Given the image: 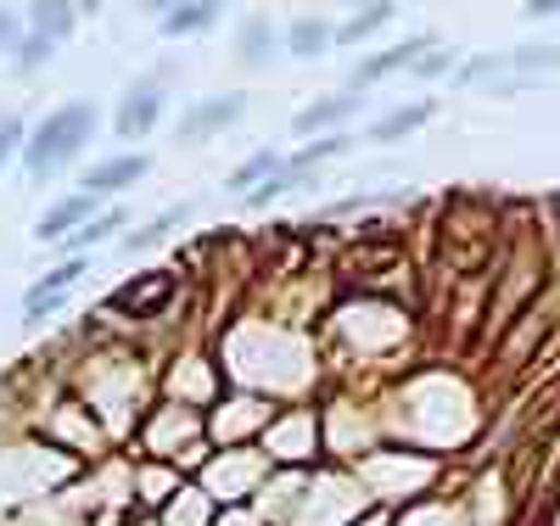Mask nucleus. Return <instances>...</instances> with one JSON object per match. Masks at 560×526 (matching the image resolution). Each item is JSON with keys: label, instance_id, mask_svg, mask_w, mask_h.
I'll list each match as a JSON object with an SVG mask.
<instances>
[{"label": "nucleus", "instance_id": "f257e3e1", "mask_svg": "<svg viewBox=\"0 0 560 526\" xmlns=\"http://www.w3.org/2000/svg\"><path fill=\"white\" fill-rule=\"evenodd\" d=\"M90 135H96V107H90V102H68L57 113H45L39 129H34V140H28V152H23L28 157V174L34 179L57 174L62 163H73L90 147Z\"/></svg>", "mask_w": 560, "mask_h": 526}, {"label": "nucleus", "instance_id": "f03ea898", "mask_svg": "<svg viewBox=\"0 0 560 526\" xmlns=\"http://www.w3.org/2000/svg\"><path fill=\"white\" fill-rule=\"evenodd\" d=\"M174 68H158V73H147L140 84H129V95L118 102V135L124 140H140L152 124H158V113H163V79H168Z\"/></svg>", "mask_w": 560, "mask_h": 526}, {"label": "nucleus", "instance_id": "7ed1b4c3", "mask_svg": "<svg viewBox=\"0 0 560 526\" xmlns=\"http://www.w3.org/2000/svg\"><path fill=\"white\" fill-rule=\"evenodd\" d=\"M242 113H247V95H208V102L179 113V140H208L213 129L236 124Z\"/></svg>", "mask_w": 560, "mask_h": 526}, {"label": "nucleus", "instance_id": "20e7f679", "mask_svg": "<svg viewBox=\"0 0 560 526\" xmlns=\"http://www.w3.org/2000/svg\"><path fill=\"white\" fill-rule=\"evenodd\" d=\"M420 51H432V34H415V39L393 45V51L364 57V62L353 68V95H359V90H370V84H382V79H387V73H398V68H415V62H420Z\"/></svg>", "mask_w": 560, "mask_h": 526}, {"label": "nucleus", "instance_id": "39448f33", "mask_svg": "<svg viewBox=\"0 0 560 526\" xmlns=\"http://www.w3.org/2000/svg\"><path fill=\"white\" fill-rule=\"evenodd\" d=\"M79 274H84V264L73 258V264L51 269L45 280H34V285H28V297H23V319H28V325H39L45 314H57V308H62V297L79 285Z\"/></svg>", "mask_w": 560, "mask_h": 526}, {"label": "nucleus", "instance_id": "423d86ee", "mask_svg": "<svg viewBox=\"0 0 560 526\" xmlns=\"http://www.w3.org/2000/svg\"><path fill=\"white\" fill-rule=\"evenodd\" d=\"M147 168H152V163L140 157V152H135V157H107V163H96V168L84 174V190H90V197H118L124 185L147 179Z\"/></svg>", "mask_w": 560, "mask_h": 526}, {"label": "nucleus", "instance_id": "0eeeda50", "mask_svg": "<svg viewBox=\"0 0 560 526\" xmlns=\"http://www.w3.org/2000/svg\"><path fill=\"white\" fill-rule=\"evenodd\" d=\"M359 102H364V95H325V102H308V107L292 118V129H298V135H314V129H337V124H348V118L359 113Z\"/></svg>", "mask_w": 560, "mask_h": 526}, {"label": "nucleus", "instance_id": "6e6552de", "mask_svg": "<svg viewBox=\"0 0 560 526\" xmlns=\"http://www.w3.org/2000/svg\"><path fill=\"white\" fill-rule=\"evenodd\" d=\"M90 208H96V197H90V190H79V197H62L51 213L39 219L34 235H39V242H62L68 230H84V224H90Z\"/></svg>", "mask_w": 560, "mask_h": 526}, {"label": "nucleus", "instance_id": "1a4fd4ad", "mask_svg": "<svg viewBox=\"0 0 560 526\" xmlns=\"http://www.w3.org/2000/svg\"><path fill=\"white\" fill-rule=\"evenodd\" d=\"M168 297H174V280L168 274H152L147 285H124V292L113 297V308H124V314H158Z\"/></svg>", "mask_w": 560, "mask_h": 526}, {"label": "nucleus", "instance_id": "9d476101", "mask_svg": "<svg viewBox=\"0 0 560 526\" xmlns=\"http://www.w3.org/2000/svg\"><path fill=\"white\" fill-rule=\"evenodd\" d=\"M438 107L432 102H415V107H393L387 118H376V124H370V140H382V147H387V140H404V135H415L420 124H427Z\"/></svg>", "mask_w": 560, "mask_h": 526}, {"label": "nucleus", "instance_id": "9b49d317", "mask_svg": "<svg viewBox=\"0 0 560 526\" xmlns=\"http://www.w3.org/2000/svg\"><path fill=\"white\" fill-rule=\"evenodd\" d=\"M158 23H163V34H202L219 23V7L213 0H191V7H168Z\"/></svg>", "mask_w": 560, "mask_h": 526}, {"label": "nucleus", "instance_id": "f8f14e48", "mask_svg": "<svg viewBox=\"0 0 560 526\" xmlns=\"http://www.w3.org/2000/svg\"><path fill=\"white\" fill-rule=\"evenodd\" d=\"M236 45H242V51H236L242 68H264V62L275 57V28H269V17H247Z\"/></svg>", "mask_w": 560, "mask_h": 526}, {"label": "nucleus", "instance_id": "ddd939ff", "mask_svg": "<svg viewBox=\"0 0 560 526\" xmlns=\"http://www.w3.org/2000/svg\"><path fill=\"white\" fill-rule=\"evenodd\" d=\"M185 219H191V208H185V202H179V208H163L152 224H140V230H129V235H124V253H147V247H158L163 235H168L174 224H185Z\"/></svg>", "mask_w": 560, "mask_h": 526}, {"label": "nucleus", "instance_id": "4468645a", "mask_svg": "<svg viewBox=\"0 0 560 526\" xmlns=\"http://www.w3.org/2000/svg\"><path fill=\"white\" fill-rule=\"evenodd\" d=\"M337 39V28L325 23V17H298L292 23V34H287V45H292V57H319L325 45Z\"/></svg>", "mask_w": 560, "mask_h": 526}, {"label": "nucleus", "instance_id": "2eb2a0df", "mask_svg": "<svg viewBox=\"0 0 560 526\" xmlns=\"http://www.w3.org/2000/svg\"><path fill=\"white\" fill-rule=\"evenodd\" d=\"M280 168H287V163H280V152H253L236 174H230V190H242V197H253V190H258V179H275Z\"/></svg>", "mask_w": 560, "mask_h": 526}, {"label": "nucleus", "instance_id": "dca6fc26", "mask_svg": "<svg viewBox=\"0 0 560 526\" xmlns=\"http://www.w3.org/2000/svg\"><path fill=\"white\" fill-rule=\"evenodd\" d=\"M28 23H34V34H45V39L57 45V39H68V34H73L79 12H73V7H34V12H28Z\"/></svg>", "mask_w": 560, "mask_h": 526}, {"label": "nucleus", "instance_id": "f3484780", "mask_svg": "<svg viewBox=\"0 0 560 526\" xmlns=\"http://www.w3.org/2000/svg\"><path fill=\"white\" fill-rule=\"evenodd\" d=\"M113 230H124V208H107V213H96V219H90L84 230H73V235H68V247H73V253H79V247H96V242H107Z\"/></svg>", "mask_w": 560, "mask_h": 526}, {"label": "nucleus", "instance_id": "a211bd4d", "mask_svg": "<svg viewBox=\"0 0 560 526\" xmlns=\"http://www.w3.org/2000/svg\"><path fill=\"white\" fill-rule=\"evenodd\" d=\"M382 23H393V7H387V0H382V7H370V12H353V17L337 28V39H342V45H359L364 34H376Z\"/></svg>", "mask_w": 560, "mask_h": 526}, {"label": "nucleus", "instance_id": "6ab92c4d", "mask_svg": "<svg viewBox=\"0 0 560 526\" xmlns=\"http://www.w3.org/2000/svg\"><path fill=\"white\" fill-rule=\"evenodd\" d=\"M555 68H560V51H549V45H533V51H516V57H510V73H516V79L555 73Z\"/></svg>", "mask_w": 560, "mask_h": 526}, {"label": "nucleus", "instance_id": "aec40b11", "mask_svg": "<svg viewBox=\"0 0 560 526\" xmlns=\"http://www.w3.org/2000/svg\"><path fill=\"white\" fill-rule=\"evenodd\" d=\"M51 51H57V45L45 39V34H28V39L18 45V73H34L39 62H51Z\"/></svg>", "mask_w": 560, "mask_h": 526}, {"label": "nucleus", "instance_id": "412c9836", "mask_svg": "<svg viewBox=\"0 0 560 526\" xmlns=\"http://www.w3.org/2000/svg\"><path fill=\"white\" fill-rule=\"evenodd\" d=\"M499 73H510V57H477V62L459 68V84H482V79H499Z\"/></svg>", "mask_w": 560, "mask_h": 526}, {"label": "nucleus", "instance_id": "4be33fe9", "mask_svg": "<svg viewBox=\"0 0 560 526\" xmlns=\"http://www.w3.org/2000/svg\"><path fill=\"white\" fill-rule=\"evenodd\" d=\"M448 68H454V51H427V57L415 62V73H420V79H443Z\"/></svg>", "mask_w": 560, "mask_h": 526}, {"label": "nucleus", "instance_id": "5701e85b", "mask_svg": "<svg viewBox=\"0 0 560 526\" xmlns=\"http://www.w3.org/2000/svg\"><path fill=\"white\" fill-rule=\"evenodd\" d=\"M18 140H23V124H18V118H0V163L12 157V147H18Z\"/></svg>", "mask_w": 560, "mask_h": 526}, {"label": "nucleus", "instance_id": "b1692460", "mask_svg": "<svg viewBox=\"0 0 560 526\" xmlns=\"http://www.w3.org/2000/svg\"><path fill=\"white\" fill-rule=\"evenodd\" d=\"M12 39H18V17H12V12H0V51H7Z\"/></svg>", "mask_w": 560, "mask_h": 526}, {"label": "nucleus", "instance_id": "393cba45", "mask_svg": "<svg viewBox=\"0 0 560 526\" xmlns=\"http://www.w3.org/2000/svg\"><path fill=\"white\" fill-rule=\"evenodd\" d=\"M527 17H555L560 12V0H533V7H522Z\"/></svg>", "mask_w": 560, "mask_h": 526}]
</instances>
